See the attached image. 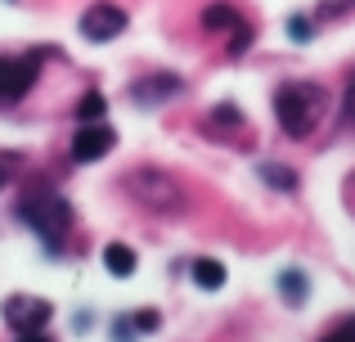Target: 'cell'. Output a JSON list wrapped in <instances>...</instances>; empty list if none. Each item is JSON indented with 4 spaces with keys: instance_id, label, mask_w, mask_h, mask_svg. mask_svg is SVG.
<instances>
[{
    "instance_id": "obj_1",
    "label": "cell",
    "mask_w": 355,
    "mask_h": 342,
    "mask_svg": "<svg viewBox=\"0 0 355 342\" xmlns=\"http://www.w3.org/2000/svg\"><path fill=\"white\" fill-rule=\"evenodd\" d=\"M18 216L36 230V239L45 243L50 257L63 253V239H68V230H72V203L63 198V194H54V189L23 194V198H18Z\"/></svg>"
},
{
    "instance_id": "obj_2",
    "label": "cell",
    "mask_w": 355,
    "mask_h": 342,
    "mask_svg": "<svg viewBox=\"0 0 355 342\" xmlns=\"http://www.w3.org/2000/svg\"><path fill=\"white\" fill-rule=\"evenodd\" d=\"M275 117L288 140H311L324 117V90L311 81H288L275 90Z\"/></svg>"
},
{
    "instance_id": "obj_3",
    "label": "cell",
    "mask_w": 355,
    "mask_h": 342,
    "mask_svg": "<svg viewBox=\"0 0 355 342\" xmlns=\"http://www.w3.org/2000/svg\"><path fill=\"white\" fill-rule=\"evenodd\" d=\"M126 189H135V198L153 212H166V216L184 212V189H180V180H171L166 171H130Z\"/></svg>"
},
{
    "instance_id": "obj_4",
    "label": "cell",
    "mask_w": 355,
    "mask_h": 342,
    "mask_svg": "<svg viewBox=\"0 0 355 342\" xmlns=\"http://www.w3.org/2000/svg\"><path fill=\"white\" fill-rule=\"evenodd\" d=\"M41 63H45V50H27V54H5L0 59V108L18 104L27 90L36 86L41 77Z\"/></svg>"
},
{
    "instance_id": "obj_5",
    "label": "cell",
    "mask_w": 355,
    "mask_h": 342,
    "mask_svg": "<svg viewBox=\"0 0 355 342\" xmlns=\"http://www.w3.org/2000/svg\"><path fill=\"white\" fill-rule=\"evenodd\" d=\"M0 316H5V325L14 329V334H36V329H45L54 320V302L18 293V298H9L5 307H0Z\"/></svg>"
},
{
    "instance_id": "obj_6",
    "label": "cell",
    "mask_w": 355,
    "mask_h": 342,
    "mask_svg": "<svg viewBox=\"0 0 355 342\" xmlns=\"http://www.w3.org/2000/svg\"><path fill=\"white\" fill-rule=\"evenodd\" d=\"M126 9L121 5H113V0H99V5H90L86 14H81V36H86V41H95V45H104V41H113V36H121L126 32Z\"/></svg>"
},
{
    "instance_id": "obj_7",
    "label": "cell",
    "mask_w": 355,
    "mask_h": 342,
    "mask_svg": "<svg viewBox=\"0 0 355 342\" xmlns=\"http://www.w3.org/2000/svg\"><path fill=\"white\" fill-rule=\"evenodd\" d=\"M113 144H117V131L108 122H81L72 144H68V153H72V162H99V158L113 153Z\"/></svg>"
},
{
    "instance_id": "obj_8",
    "label": "cell",
    "mask_w": 355,
    "mask_h": 342,
    "mask_svg": "<svg viewBox=\"0 0 355 342\" xmlns=\"http://www.w3.org/2000/svg\"><path fill=\"white\" fill-rule=\"evenodd\" d=\"M180 95H184V77H175V72H153V77H139L130 86V99L139 108H157V104L180 99Z\"/></svg>"
},
{
    "instance_id": "obj_9",
    "label": "cell",
    "mask_w": 355,
    "mask_h": 342,
    "mask_svg": "<svg viewBox=\"0 0 355 342\" xmlns=\"http://www.w3.org/2000/svg\"><path fill=\"white\" fill-rule=\"evenodd\" d=\"M279 293H284L288 307H306V298H311V280H306L302 266H288V271H279Z\"/></svg>"
},
{
    "instance_id": "obj_10",
    "label": "cell",
    "mask_w": 355,
    "mask_h": 342,
    "mask_svg": "<svg viewBox=\"0 0 355 342\" xmlns=\"http://www.w3.org/2000/svg\"><path fill=\"white\" fill-rule=\"evenodd\" d=\"M135 266H139L135 248H126V243H104V271L113 275V280H130V275H135Z\"/></svg>"
},
{
    "instance_id": "obj_11",
    "label": "cell",
    "mask_w": 355,
    "mask_h": 342,
    "mask_svg": "<svg viewBox=\"0 0 355 342\" xmlns=\"http://www.w3.org/2000/svg\"><path fill=\"white\" fill-rule=\"evenodd\" d=\"M189 275H193V284H198L202 293H216V289H225V266L216 262V257H198V262L189 266Z\"/></svg>"
},
{
    "instance_id": "obj_12",
    "label": "cell",
    "mask_w": 355,
    "mask_h": 342,
    "mask_svg": "<svg viewBox=\"0 0 355 342\" xmlns=\"http://www.w3.org/2000/svg\"><path fill=\"white\" fill-rule=\"evenodd\" d=\"M257 176L270 185V189H279V194H297V171L293 167H284V162H257Z\"/></svg>"
},
{
    "instance_id": "obj_13",
    "label": "cell",
    "mask_w": 355,
    "mask_h": 342,
    "mask_svg": "<svg viewBox=\"0 0 355 342\" xmlns=\"http://www.w3.org/2000/svg\"><path fill=\"white\" fill-rule=\"evenodd\" d=\"M239 23H243V14H239L234 5H225V0L202 9V27H207V32H234Z\"/></svg>"
},
{
    "instance_id": "obj_14",
    "label": "cell",
    "mask_w": 355,
    "mask_h": 342,
    "mask_svg": "<svg viewBox=\"0 0 355 342\" xmlns=\"http://www.w3.org/2000/svg\"><path fill=\"white\" fill-rule=\"evenodd\" d=\"M207 122H211L207 131H239L248 117H243V108H239V104H216V108L207 113Z\"/></svg>"
},
{
    "instance_id": "obj_15",
    "label": "cell",
    "mask_w": 355,
    "mask_h": 342,
    "mask_svg": "<svg viewBox=\"0 0 355 342\" xmlns=\"http://www.w3.org/2000/svg\"><path fill=\"white\" fill-rule=\"evenodd\" d=\"M104 95H99V90H90L86 99H81L77 104V122H104Z\"/></svg>"
},
{
    "instance_id": "obj_16",
    "label": "cell",
    "mask_w": 355,
    "mask_h": 342,
    "mask_svg": "<svg viewBox=\"0 0 355 342\" xmlns=\"http://www.w3.org/2000/svg\"><path fill=\"white\" fill-rule=\"evenodd\" d=\"M252 36H257V32H252V23H248V18H243V23L234 27V32H230V54H234V59H239V54H248Z\"/></svg>"
},
{
    "instance_id": "obj_17",
    "label": "cell",
    "mask_w": 355,
    "mask_h": 342,
    "mask_svg": "<svg viewBox=\"0 0 355 342\" xmlns=\"http://www.w3.org/2000/svg\"><path fill=\"white\" fill-rule=\"evenodd\" d=\"M288 36H293L297 45H306V41L315 36V23H311L306 14H293V18H288Z\"/></svg>"
},
{
    "instance_id": "obj_18",
    "label": "cell",
    "mask_w": 355,
    "mask_h": 342,
    "mask_svg": "<svg viewBox=\"0 0 355 342\" xmlns=\"http://www.w3.org/2000/svg\"><path fill=\"white\" fill-rule=\"evenodd\" d=\"M320 342H355V316H347V320H338V325L329 329Z\"/></svg>"
},
{
    "instance_id": "obj_19",
    "label": "cell",
    "mask_w": 355,
    "mask_h": 342,
    "mask_svg": "<svg viewBox=\"0 0 355 342\" xmlns=\"http://www.w3.org/2000/svg\"><path fill=\"white\" fill-rule=\"evenodd\" d=\"M113 338H117V342H135V338H139L135 320H130V316H113Z\"/></svg>"
},
{
    "instance_id": "obj_20",
    "label": "cell",
    "mask_w": 355,
    "mask_h": 342,
    "mask_svg": "<svg viewBox=\"0 0 355 342\" xmlns=\"http://www.w3.org/2000/svg\"><path fill=\"white\" fill-rule=\"evenodd\" d=\"M342 117L355 126V68H351V77H347V95H342Z\"/></svg>"
},
{
    "instance_id": "obj_21",
    "label": "cell",
    "mask_w": 355,
    "mask_h": 342,
    "mask_svg": "<svg viewBox=\"0 0 355 342\" xmlns=\"http://www.w3.org/2000/svg\"><path fill=\"white\" fill-rule=\"evenodd\" d=\"M130 320H135V329H139V334H153V329L162 325V316H157V311H135Z\"/></svg>"
},
{
    "instance_id": "obj_22",
    "label": "cell",
    "mask_w": 355,
    "mask_h": 342,
    "mask_svg": "<svg viewBox=\"0 0 355 342\" xmlns=\"http://www.w3.org/2000/svg\"><path fill=\"white\" fill-rule=\"evenodd\" d=\"M347 9H355V0H324L320 14H324V18H338V14H347Z\"/></svg>"
},
{
    "instance_id": "obj_23",
    "label": "cell",
    "mask_w": 355,
    "mask_h": 342,
    "mask_svg": "<svg viewBox=\"0 0 355 342\" xmlns=\"http://www.w3.org/2000/svg\"><path fill=\"white\" fill-rule=\"evenodd\" d=\"M14 342H54V338H45V329H36V334H18Z\"/></svg>"
}]
</instances>
